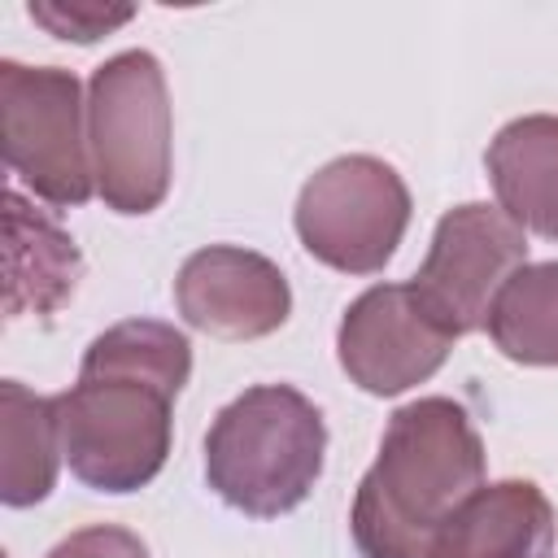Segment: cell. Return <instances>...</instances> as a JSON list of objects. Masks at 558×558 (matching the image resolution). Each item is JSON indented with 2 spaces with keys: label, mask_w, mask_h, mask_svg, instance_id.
<instances>
[{
  "label": "cell",
  "mask_w": 558,
  "mask_h": 558,
  "mask_svg": "<svg viewBox=\"0 0 558 558\" xmlns=\"http://www.w3.org/2000/svg\"><path fill=\"white\" fill-rule=\"evenodd\" d=\"M174 305L187 327L218 340H262L292 314V288L283 270L235 244H209L179 266Z\"/></svg>",
  "instance_id": "9"
},
{
  "label": "cell",
  "mask_w": 558,
  "mask_h": 558,
  "mask_svg": "<svg viewBox=\"0 0 558 558\" xmlns=\"http://www.w3.org/2000/svg\"><path fill=\"white\" fill-rule=\"evenodd\" d=\"M327 427L318 405L288 384L244 388L205 436V480L240 514L279 519L323 475Z\"/></svg>",
  "instance_id": "3"
},
{
  "label": "cell",
  "mask_w": 558,
  "mask_h": 558,
  "mask_svg": "<svg viewBox=\"0 0 558 558\" xmlns=\"http://www.w3.org/2000/svg\"><path fill=\"white\" fill-rule=\"evenodd\" d=\"M4 166L48 205L74 209L96 192L83 83L61 65L0 61Z\"/></svg>",
  "instance_id": "5"
},
{
  "label": "cell",
  "mask_w": 558,
  "mask_h": 558,
  "mask_svg": "<svg viewBox=\"0 0 558 558\" xmlns=\"http://www.w3.org/2000/svg\"><path fill=\"white\" fill-rule=\"evenodd\" d=\"M0 501L22 510L52 493L65 462L57 397H39L17 379L0 384Z\"/></svg>",
  "instance_id": "13"
},
{
  "label": "cell",
  "mask_w": 558,
  "mask_h": 558,
  "mask_svg": "<svg viewBox=\"0 0 558 558\" xmlns=\"http://www.w3.org/2000/svg\"><path fill=\"white\" fill-rule=\"evenodd\" d=\"M523 266H527L523 227L501 205L466 201L436 222L427 257L410 279V288L423 301V310L458 340L488 323L497 292Z\"/></svg>",
  "instance_id": "7"
},
{
  "label": "cell",
  "mask_w": 558,
  "mask_h": 558,
  "mask_svg": "<svg viewBox=\"0 0 558 558\" xmlns=\"http://www.w3.org/2000/svg\"><path fill=\"white\" fill-rule=\"evenodd\" d=\"M484 488V440L449 397L401 405L349 510L362 558H432L458 506Z\"/></svg>",
  "instance_id": "2"
},
{
  "label": "cell",
  "mask_w": 558,
  "mask_h": 558,
  "mask_svg": "<svg viewBox=\"0 0 558 558\" xmlns=\"http://www.w3.org/2000/svg\"><path fill=\"white\" fill-rule=\"evenodd\" d=\"M87 148L113 214H153L170 192V96L161 61L126 48L87 78Z\"/></svg>",
  "instance_id": "4"
},
{
  "label": "cell",
  "mask_w": 558,
  "mask_h": 558,
  "mask_svg": "<svg viewBox=\"0 0 558 558\" xmlns=\"http://www.w3.org/2000/svg\"><path fill=\"white\" fill-rule=\"evenodd\" d=\"M83 275V253L74 240L35 209L22 192H4V314L48 318L57 314Z\"/></svg>",
  "instance_id": "11"
},
{
  "label": "cell",
  "mask_w": 558,
  "mask_h": 558,
  "mask_svg": "<svg viewBox=\"0 0 558 558\" xmlns=\"http://www.w3.org/2000/svg\"><path fill=\"white\" fill-rule=\"evenodd\" d=\"M497 205L545 240H558V113L506 122L484 153Z\"/></svg>",
  "instance_id": "12"
},
{
  "label": "cell",
  "mask_w": 558,
  "mask_h": 558,
  "mask_svg": "<svg viewBox=\"0 0 558 558\" xmlns=\"http://www.w3.org/2000/svg\"><path fill=\"white\" fill-rule=\"evenodd\" d=\"M453 349V336L423 310L410 283L366 288L340 318L336 357L371 397H397L432 379Z\"/></svg>",
  "instance_id": "8"
},
{
  "label": "cell",
  "mask_w": 558,
  "mask_h": 558,
  "mask_svg": "<svg viewBox=\"0 0 558 558\" xmlns=\"http://www.w3.org/2000/svg\"><path fill=\"white\" fill-rule=\"evenodd\" d=\"M48 35L74 39V44H96L100 35L126 26L135 17V4H100V0H31L26 9Z\"/></svg>",
  "instance_id": "15"
},
{
  "label": "cell",
  "mask_w": 558,
  "mask_h": 558,
  "mask_svg": "<svg viewBox=\"0 0 558 558\" xmlns=\"http://www.w3.org/2000/svg\"><path fill=\"white\" fill-rule=\"evenodd\" d=\"M48 558H148V545L126 527L96 523V527H78L65 541H57Z\"/></svg>",
  "instance_id": "16"
},
{
  "label": "cell",
  "mask_w": 558,
  "mask_h": 558,
  "mask_svg": "<svg viewBox=\"0 0 558 558\" xmlns=\"http://www.w3.org/2000/svg\"><path fill=\"white\" fill-rule=\"evenodd\" d=\"M554 506L532 480H497L471 493L445 523L432 558H549Z\"/></svg>",
  "instance_id": "10"
},
{
  "label": "cell",
  "mask_w": 558,
  "mask_h": 558,
  "mask_svg": "<svg viewBox=\"0 0 558 558\" xmlns=\"http://www.w3.org/2000/svg\"><path fill=\"white\" fill-rule=\"evenodd\" d=\"M292 222L305 253L323 266L375 275L392 262L410 227V187L388 161L349 153L305 179Z\"/></svg>",
  "instance_id": "6"
},
{
  "label": "cell",
  "mask_w": 558,
  "mask_h": 558,
  "mask_svg": "<svg viewBox=\"0 0 558 558\" xmlns=\"http://www.w3.org/2000/svg\"><path fill=\"white\" fill-rule=\"evenodd\" d=\"M192 375V344L157 318H126L100 331L78 384L57 392L61 449L96 493H135L170 458V410Z\"/></svg>",
  "instance_id": "1"
},
{
  "label": "cell",
  "mask_w": 558,
  "mask_h": 558,
  "mask_svg": "<svg viewBox=\"0 0 558 558\" xmlns=\"http://www.w3.org/2000/svg\"><path fill=\"white\" fill-rule=\"evenodd\" d=\"M493 344L519 366H558V262H527L488 310Z\"/></svg>",
  "instance_id": "14"
}]
</instances>
